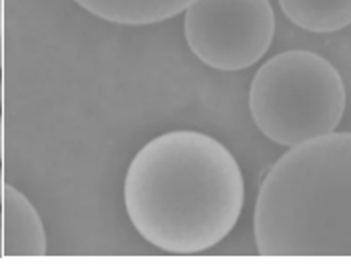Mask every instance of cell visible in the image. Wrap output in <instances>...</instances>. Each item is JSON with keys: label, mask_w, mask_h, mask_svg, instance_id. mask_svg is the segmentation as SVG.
<instances>
[{"label": "cell", "mask_w": 351, "mask_h": 264, "mask_svg": "<svg viewBox=\"0 0 351 264\" xmlns=\"http://www.w3.org/2000/svg\"><path fill=\"white\" fill-rule=\"evenodd\" d=\"M245 204L239 162L209 134L173 131L147 142L125 179L135 230L171 254H199L235 228Z\"/></svg>", "instance_id": "1"}, {"label": "cell", "mask_w": 351, "mask_h": 264, "mask_svg": "<svg viewBox=\"0 0 351 264\" xmlns=\"http://www.w3.org/2000/svg\"><path fill=\"white\" fill-rule=\"evenodd\" d=\"M0 68H2V0H0Z\"/></svg>", "instance_id": "8"}, {"label": "cell", "mask_w": 351, "mask_h": 264, "mask_svg": "<svg viewBox=\"0 0 351 264\" xmlns=\"http://www.w3.org/2000/svg\"><path fill=\"white\" fill-rule=\"evenodd\" d=\"M283 14L313 34L339 32L351 25V0H279Z\"/></svg>", "instance_id": "7"}, {"label": "cell", "mask_w": 351, "mask_h": 264, "mask_svg": "<svg viewBox=\"0 0 351 264\" xmlns=\"http://www.w3.org/2000/svg\"><path fill=\"white\" fill-rule=\"evenodd\" d=\"M2 256L43 259L47 256V235L43 220L27 196L14 186H4L2 196Z\"/></svg>", "instance_id": "5"}, {"label": "cell", "mask_w": 351, "mask_h": 264, "mask_svg": "<svg viewBox=\"0 0 351 264\" xmlns=\"http://www.w3.org/2000/svg\"><path fill=\"white\" fill-rule=\"evenodd\" d=\"M86 12L125 27L169 21L189 8L193 0H75Z\"/></svg>", "instance_id": "6"}, {"label": "cell", "mask_w": 351, "mask_h": 264, "mask_svg": "<svg viewBox=\"0 0 351 264\" xmlns=\"http://www.w3.org/2000/svg\"><path fill=\"white\" fill-rule=\"evenodd\" d=\"M0 259H2V224H0Z\"/></svg>", "instance_id": "11"}, {"label": "cell", "mask_w": 351, "mask_h": 264, "mask_svg": "<svg viewBox=\"0 0 351 264\" xmlns=\"http://www.w3.org/2000/svg\"><path fill=\"white\" fill-rule=\"evenodd\" d=\"M346 105V84L337 68L309 51L275 54L261 64L249 88L255 127L287 148L335 132Z\"/></svg>", "instance_id": "3"}, {"label": "cell", "mask_w": 351, "mask_h": 264, "mask_svg": "<svg viewBox=\"0 0 351 264\" xmlns=\"http://www.w3.org/2000/svg\"><path fill=\"white\" fill-rule=\"evenodd\" d=\"M2 150H4V144H2V116H0V160H2V155H4Z\"/></svg>", "instance_id": "10"}, {"label": "cell", "mask_w": 351, "mask_h": 264, "mask_svg": "<svg viewBox=\"0 0 351 264\" xmlns=\"http://www.w3.org/2000/svg\"><path fill=\"white\" fill-rule=\"evenodd\" d=\"M2 196H4V176H2V170H0V202H2Z\"/></svg>", "instance_id": "9"}, {"label": "cell", "mask_w": 351, "mask_h": 264, "mask_svg": "<svg viewBox=\"0 0 351 264\" xmlns=\"http://www.w3.org/2000/svg\"><path fill=\"white\" fill-rule=\"evenodd\" d=\"M185 40L215 70H243L259 62L275 36L269 0H193L185 10Z\"/></svg>", "instance_id": "4"}, {"label": "cell", "mask_w": 351, "mask_h": 264, "mask_svg": "<svg viewBox=\"0 0 351 264\" xmlns=\"http://www.w3.org/2000/svg\"><path fill=\"white\" fill-rule=\"evenodd\" d=\"M253 228L263 259H351V132L311 138L277 160Z\"/></svg>", "instance_id": "2"}]
</instances>
